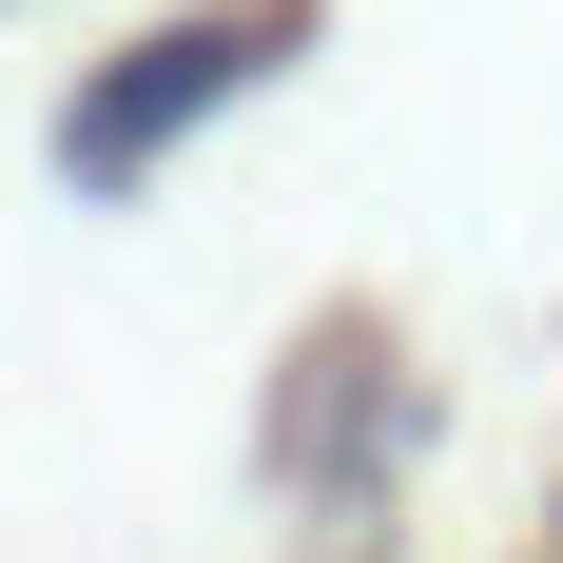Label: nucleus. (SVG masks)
Listing matches in <instances>:
<instances>
[{
  "mask_svg": "<svg viewBox=\"0 0 563 563\" xmlns=\"http://www.w3.org/2000/svg\"><path fill=\"white\" fill-rule=\"evenodd\" d=\"M291 58H311V0H195V20H156V40H117L78 98H58V175L78 195H136L156 156H195L233 98H273Z\"/></svg>",
  "mask_w": 563,
  "mask_h": 563,
  "instance_id": "f257e3e1",
  "label": "nucleus"
}]
</instances>
